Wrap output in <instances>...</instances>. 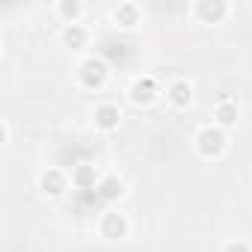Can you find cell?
Returning <instances> with one entry per match:
<instances>
[{"instance_id": "obj_1", "label": "cell", "mask_w": 252, "mask_h": 252, "mask_svg": "<svg viewBox=\"0 0 252 252\" xmlns=\"http://www.w3.org/2000/svg\"><path fill=\"white\" fill-rule=\"evenodd\" d=\"M225 143H228V137H225L222 128H217V125L202 128L199 137H196V149H199L202 158H220V155L225 152Z\"/></svg>"}, {"instance_id": "obj_2", "label": "cell", "mask_w": 252, "mask_h": 252, "mask_svg": "<svg viewBox=\"0 0 252 252\" xmlns=\"http://www.w3.org/2000/svg\"><path fill=\"white\" fill-rule=\"evenodd\" d=\"M107 74H110V65H107L101 57H89V60L80 65L77 80H80L83 89H101V86L107 83Z\"/></svg>"}, {"instance_id": "obj_3", "label": "cell", "mask_w": 252, "mask_h": 252, "mask_svg": "<svg viewBox=\"0 0 252 252\" xmlns=\"http://www.w3.org/2000/svg\"><path fill=\"white\" fill-rule=\"evenodd\" d=\"M158 80L152 77V74H146V77H137L134 83H131V101L137 104V107H146V104H152L155 98H158Z\"/></svg>"}, {"instance_id": "obj_4", "label": "cell", "mask_w": 252, "mask_h": 252, "mask_svg": "<svg viewBox=\"0 0 252 252\" xmlns=\"http://www.w3.org/2000/svg\"><path fill=\"white\" fill-rule=\"evenodd\" d=\"M128 220H125L119 211H107L104 217H101V234L107 237V240H122L125 234H128Z\"/></svg>"}, {"instance_id": "obj_5", "label": "cell", "mask_w": 252, "mask_h": 252, "mask_svg": "<svg viewBox=\"0 0 252 252\" xmlns=\"http://www.w3.org/2000/svg\"><path fill=\"white\" fill-rule=\"evenodd\" d=\"M196 15L205 24H220L228 15V3L225 0H202V3H196Z\"/></svg>"}, {"instance_id": "obj_6", "label": "cell", "mask_w": 252, "mask_h": 252, "mask_svg": "<svg viewBox=\"0 0 252 252\" xmlns=\"http://www.w3.org/2000/svg\"><path fill=\"white\" fill-rule=\"evenodd\" d=\"M39 184H42V190H45L48 196H63V193L68 190V178H65L63 169H48V172H42Z\"/></svg>"}, {"instance_id": "obj_7", "label": "cell", "mask_w": 252, "mask_h": 252, "mask_svg": "<svg viewBox=\"0 0 252 252\" xmlns=\"http://www.w3.org/2000/svg\"><path fill=\"white\" fill-rule=\"evenodd\" d=\"M119 122H122V113H119L116 104H101V107H95V128H101V131H116Z\"/></svg>"}, {"instance_id": "obj_8", "label": "cell", "mask_w": 252, "mask_h": 252, "mask_svg": "<svg viewBox=\"0 0 252 252\" xmlns=\"http://www.w3.org/2000/svg\"><path fill=\"white\" fill-rule=\"evenodd\" d=\"M98 175H95V166L92 163H77L74 166V172H71V184L80 190V193H86V190H95L98 187V181H95Z\"/></svg>"}, {"instance_id": "obj_9", "label": "cell", "mask_w": 252, "mask_h": 252, "mask_svg": "<svg viewBox=\"0 0 252 252\" xmlns=\"http://www.w3.org/2000/svg\"><path fill=\"white\" fill-rule=\"evenodd\" d=\"M166 98H169V104H172V107L184 110V107H190V101H193V89H190V83H187V80H175V83L166 89Z\"/></svg>"}, {"instance_id": "obj_10", "label": "cell", "mask_w": 252, "mask_h": 252, "mask_svg": "<svg viewBox=\"0 0 252 252\" xmlns=\"http://www.w3.org/2000/svg\"><path fill=\"white\" fill-rule=\"evenodd\" d=\"M95 193H98V199H101V202H116V199H122L125 184H122L116 175H107V178H101V181H98Z\"/></svg>"}, {"instance_id": "obj_11", "label": "cell", "mask_w": 252, "mask_h": 252, "mask_svg": "<svg viewBox=\"0 0 252 252\" xmlns=\"http://www.w3.org/2000/svg\"><path fill=\"white\" fill-rule=\"evenodd\" d=\"M63 45H65L68 51H83V48L89 45V33H86L80 24H68V27L63 30Z\"/></svg>"}, {"instance_id": "obj_12", "label": "cell", "mask_w": 252, "mask_h": 252, "mask_svg": "<svg viewBox=\"0 0 252 252\" xmlns=\"http://www.w3.org/2000/svg\"><path fill=\"white\" fill-rule=\"evenodd\" d=\"M237 116H240V110H237L234 101H220V104L214 107L217 128H231V125H237Z\"/></svg>"}, {"instance_id": "obj_13", "label": "cell", "mask_w": 252, "mask_h": 252, "mask_svg": "<svg viewBox=\"0 0 252 252\" xmlns=\"http://www.w3.org/2000/svg\"><path fill=\"white\" fill-rule=\"evenodd\" d=\"M113 18H116V24H119V27L131 30L134 24H140V9H137L134 3H119V6L113 9Z\"/></svg>"}, {"instance_id": "obj_14", "label": "cell", "mask_w": 252, "mask_h": 252, "mask_svg": "<svg viewBox=\"0 0 252 252\" xmlns=\"http://www.w3.org/2000/svg\"><path fill=\"white\" fill-rule=\"evenodd\" d=\"M57 12H60V15H63L68 24H74V21H77V15L83 12V6L77 3V0H63V3L57 6Z\"/></svg>"}, {"instance_id": "obj_15", "label": "cell", "mask_w": 252, "mask_h": 252, "mask_svg": "<svg viewBox=\"0 0 252 252\" xmlns=\"http://www.w3.org/2000/svg\"><path fill=\"white\" fill-rule=\"evenodd\" d=\"M222 252H252V249H249V243H243V240H231V243H225Z\"/></svg>"}]
</instances>
